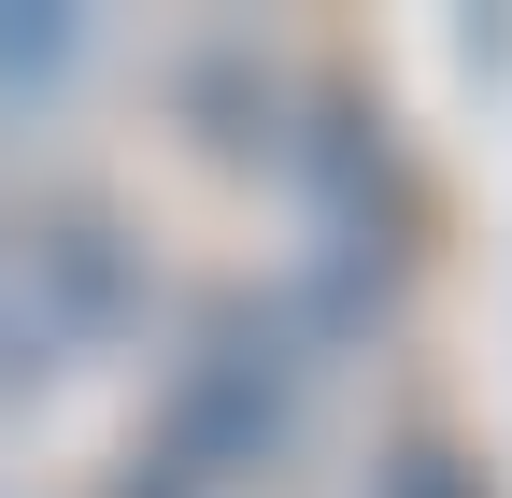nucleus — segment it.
Masks as SVG:
<instances>
[{"instance_id":"obj_1","label":"nucleus","mask_w":512,"mask_h":498,"mask_svg":"<svg viewBox=\"0 0 512 498\" xmlns=\"http://www.w3.org/2000/svg\"><path fill=\"white\" fill-rule=\"evenodd\" d=\"M328 356H342V342L313 328L285 285L185 299V314H171V356H157V442H143V456H171L185 484H214V498L271 484V470L299 456L313 399H328Z\"/></svg>"},{"instance_id":"obj_2","label":"nucleus","mask_w":512,"mask_h":498,"mask_svg":"<svg viewBox=\"0 0 512 498\" xmlns=\"http://www.w3.org/2000/svg\"><path fill=\"white\" fill-rule=\"evenodd\" d=\"M0 242H15V271H29V299L57 314V342H128L157 314V271H143V242H128V214L114 200H86V185H57V200H29V214H0Z\"/></svg>"},{"instance_id":"obj_3","label":"nucleus","mask_w":512,"mask_h":498,"mask_svg":"<svg viewBox=\"0 0 512 498\" xmlns=\"http://www.w3.org/2000/svg\"><path fill=\"white\" fill-rule=\"evenodd\" d=\"M185 114H200V143H214V157H271V171H285L299 86H285L256 43H200V57H185Z\"/></svg>"},{"instance_id":"obj_4","label":"nucleus","mask_w":512,"mask_h":498,"mask_svg":"<svg viewBox=\"0 0 512 498\" xmlns=\"http://www.w3.org/2000/svg\"><path fill=\"white\" fill-rule=\"evenodd\" d=\"M86 72H100L86 15H0V100H72Z\"/></svg>"},{"instance_id":"obj_5","label":"nucleus","mask_w":512,"mask_h":498,"mask_svg":"<svg viewBox=\"0 0 512 498\" xmlns=\"http://www.w3.org/2000/svg\"><path fill=\"white\" fill-rule=\"evenodd\" d=\"M57 370H72V342H57V314L29 299V271H15V242H0V399H43Z\"/></svg>"},{"instance_id":"obj_6","label":"nucleus","mask_w":512,"mask_h":498,"mask_svg":"<svg viewBox=\"0 0 512 498\" xmlns=\"http://www.w3.org/2000/svg\"><path fill=\"white\" fill-rule=\"evenodd\" d=\"M370 498H484V470H470L456 442H399V456L370 470Z\"/></svg>"},{"instance_id":"obj_7","label":"nucleus","mask_w":512,"mask_h":498,"mask_svg":"<svg viewBox=\"0 0 512 498\" xmlns=\"http://www.w3.org/2000/svg\"><path fill=\"white\" fill-rule=\"evenodd\" d=\"M100 498H214V484H185V470H171V456H143V442H128V470H114V484H100Z\"/></svg>"}]
</instances>
